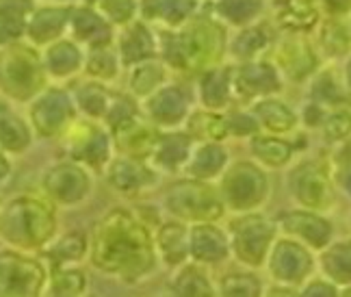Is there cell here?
Returning <instances> with one entry per match:
<instances>
[{"label": "cell", "instance_id": "6da1fadb", "mask_svg": "<svg viewBox=\"0 0 351 297\" xmlns=\"http://www.w3.org/2000/svg\"><path fill=\"white\" fill-rule=\"evenodd\" d=\"M145 248V235L128 215L113 213L104 219L96 233L93 261L104 269H117L121 261H130V254H139Z\"/></svg>", "mask_w": 351, "mask_h": 297}]
</instances>
